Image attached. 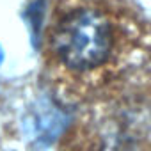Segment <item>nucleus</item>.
<instances>
[{"label":"nucleus","mask_w":151,"mask_h":151,"mask_svg":"<svg viewBox=\"0 0 151 151\" xmlns=\"http://www.w3.org/2000/svg\"><path fill=\"white\" fill-rule=\"evenodd\" d=\"M116 48L110 16L96 7L68 9L48 32V52L71 73H93L105 66Z\"/></svg>","instance_id":"f257e3e1"}]
</instances>
